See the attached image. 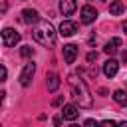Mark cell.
Wrapping results in <instances>:
<instances>
[{
  "label": "cell",
  "mask_w": 127,
  "mask_h": 127,
  "mask_svg": "<svg viewBox=\"0 0 127 127\" xmlns=\"http://www.w3.org/2000/svg\"><path fill=\"white\" fill-rule=\"evenodd\" d=\"M119 46H121V40H119V38H111V40L105 44L103 52H105V54H115V52L119 50Z\"/></svg>",
  "instance_id": "14"
},
{
  "label": "cell",
  "mask_w": 127,
  "mask_h": 127,
  "mask_svg": "<svg viewBox=\"0 0 127 127\" xmlns=\"http://www.w3.org/2000/svg\"><path fill=\"white\" fill-rule=\"evenodd\" d=\"M46 85H48V91H56L60 87V75L56 71H50L46 75Z\"/></svg>",
  "instance_id": "12"
},
{
  "label": "cell",
  "mask_w": 127,
  "mask_h": 127,
  "mask_svg": "<svg viewBox=\"0 0 127 127\" xmlns=\"http://www.w3.org/2000/svg\"><path fill=\"white\" fill-rule=\"evenodd\" d=\"M121 60H123V62H127V50H123V54H121Z\"/></svg>",
  "instance_id": "20"
},
{
  "label": "cell",
  "mask_w": 127,
  "mask_h": 127,
  "mask_svg": "<svg viewBox=\"0 0 127 127\" xmlns=\"http://www.w3.org/2000/svg\"><path fill=\"white\" fill-rule=\"evenodd\" d=\"M22 20H24L26 24H38L42 18H40V14H38L34 8H24V10H22Z\"/></svg>",
  "instance_id": "7"
},
{
  "label": "cell",
  "mask_w": 127,
  "mask_h": 127,
  "mask_svg": "<svg viewBox=\"0 0 127 127\" xmlns=\"http://www.w3.org/2000/svg\"><path fill=\"white\" fill-rule=\"evenodd\" d=\"M123 30H125V34H127V20L123 22Z\"/></svg>",
  "instance_id": "22"
},
{
  "label": "cell",
  "mask_w": 127,
  "mask_h": 127,
  "mask_svg": "<svg viewBox=\"0 0 127 127\" xmlns=\"http://www.w3.org/2000/svg\"><path fill=\"white\" fill-rule=\"evenodd\" d=\"M34 73H36V64H34V62H28V64L24 65L22 73H20V83H22L24 87H28V85L32 83V77H34Z\"/></svg>",
  "instance_id": "4"
},
{
  "label": "cell",
  "mask_w": 127,
  "mask_h": 127,
  "mask_svg": "<svg viewBox=\"0 0 127 127\" xmlns=\"http://www.w3.org/2000/svg\"><path fill=\"white\" fill-rule=\"evenodd\" d=\"M75 32H77V24H75V22H71V20H64V22L60 24V36L69 38V36H73Z\"/></svg>",
  "instance_id": "6"
},
{
  "label": "cell",
  "mask_w": 127,
  "mask_h": 127,
  "mask_svg": "<svg viewBox=\"0 0 127 127\" xmlns=\"http://www.w3.org/2000/svg\"><path fill=\"white\" fill-rule=\"evenodd\" d=\"M95 18H97V10L93 8V6H83L81 10H79V22L81 24H91V22H95Z\"/></svg>",
  "instance_id": "5"
},
{
  "label": "cell",
  "mask_w": 127,
  "mask_h": 127,
  "mask_svg": "<svg viewBox=\"0 0 127 127\" xmlns=\"http://www.w3.org/2000/svg\"><path fill=\"white\" fill-rule=\"evenodd\" d=\"M0 4H2V12H6V0H0Z\"/></svg>",
  "instance_id": "21"
},
{
  "label": "cell",
  "mask_w": 127,
  "mask_h": 127,
  "mask_svg": "<svg viewBox=\"0 0 127 127\" xmlns=\"http://www.w3.org/2000/svg\"><path fill=\"white\" fill-rule=\"evenodd\" d=\"M77 58V46L75 44H65L64 46V60L65 64H73Z\"/></svg>",
  "instance_id": "8"
},
{
  "label": "cell",
  "mask_w": 127,
  "mask_h": 127,
  "mask_svg": "<svg viewBox=\"0 0 127 127\" xmlns=\"http://www.w3.org/2000/svg\"><path fill=\"white\" fill-rule=\"evenodd\" d=\"M123 10H125L123 0H111V4H109V14L111 16H119V14H123Z\"/></svg>",
  "instance_id": "13"
},
{
  "label": "cell",
  "mask_w": 127,
  "mask_h": 127,
  "mask_svg": "<svg viewBox=\"0 0 127 127\" xmlns=\"http://www.w3.org/2000/svg\"><path fill=\"white\" fill-rule=\"evenodd\" d=\"M62 103H64V97H56V99L52 101V105H54V107H58V105H62Z\"/></svg>",
  "instance_id": "17"
},
{
  "label": "cell",
  "mask_w": 127,
  "mask_h": 127,
  "mask_svg": "<svg viewBox=\"0 0 127 127\" xmlns=\"http://www.w3.org/2000/svg\"><path fill=\"white\" fill-rule=\"evenodd\" d=\"M77 10V2L75 0H60V12L64 16H71Z\"/></svg>",
  "instance_id": "9"
},
{
  "label": "cell",
  "mask_w": 127,
  "mask_h": 127,
  "mask_svg": "<svg viewBox=\"0 0 127 127\" xmlns=\"http://www.w3.org/2000/svg\"><path fill=\"white\" fill-rule=\"evenodd\" d=\"M20 56H22V58H30V56H34V48H32V46H24V48L20 50Z\"/></svg>",
  "instance_id": "16"
},
{
  "label": "cell",
  "mask_w": 127,
  "mask_h": 127,
  "mask_svg": "<svg viewBox=\"0 0 127 127\" xmlns=\"http://www.w3.org/2000/svg\"><path fill=\"white\" fill-rule=\"evenodd\" d=\"M113 99H115L119 105H127V91H123V89H115V91H113Z\"/></svg>",
  "instance_id": "15"
},
{
  "label": "cell",
  "mask_w": 127,
  "mask_h": 127,
  "mask_svg": "<svg viewBox=\"0 0 127 127\" xmlns=\"http://www.w3.org/2000/svg\"><path fill=\"white\" fill-rule=\"evenodd\" d=\"M32 34H34V40L44 44V46L54 44V40H56V30H54L52 22H48V20H40Z\"/></svg>",
  "instance_id": "2"
},
{
  "label": "cell",
  "mask_w": 127,
  "mask_h": 127,
  "mask_svg": "<svg viewBox=\"0 0 127 127\" xmlns=\"http://www.w3.org/2000/svg\"><path fill=\"white\" fill-rule=\"evenodd\" d=\"M69 87H71V93L75 97V101L79 103V107H91L93 99H91V93H89V87L83 79H77L75 75L69 77Z\"/></svg>",
  "instance_id": "1"
},
{
  "label": "cell",
  "mask_w": 127,
  "mask_h": 127,
  "mask_svg": "<svg viewBox=\"0 0 127 127\" xmlns=\"http://www.w3.org/2000/svg\"><path fill=\"white\" fill-rule=\"evenodd\" d=\"M93 60H97V54L95 52H89L87 54V62H93Z\"/></svg>",
  "instance_id": "18"
},
{
  "label": "cell",
  "mask_w": 127,
  "mask_h": 127,
  "mask_svg": "<svg viewBox=\"0 0 127 127\" xmlns=\"http://www.w3.org/2000/svg\"><path fill=\"white\" fill-rule=\"evenodd\" d=\"M6 75H8V71H6V65H2V81H6Z\"/></svg>",
  "instance_id": "19"
},
{
  "label": "cell",
  "mask_w": 127,
  "mask_h": 127,
  "mask_svg": "<svg viewBox=\"0 0 127 127\" xmlns=\"http://www.w3.org/2000/svg\"><path fill=\"white\" fill-rule=\"evenodd\" d=\"M117 71H119V62H117V60L111 58V60H107V62L103 64V73H105L107 77H113Z\"/></svg>",
  "instance_id": "10"
},
{
  "label": "cell",
  "mask_w": 127,
  "mask_h": 127,
  "mask_svg": "<svg viewBox=\"0 0 127 127\" xmlns=\"http://www.w3.org/2000/svg\"><path fill=\"white\" fill-rule=\"evenodd\" d=\"M18 42H20V34L14 28H4L2 30V44L6 48H14Z\"/></svg>",
  "instance_id": "3"
},
{
  "label": "cell",
  "mask_w": 127,
  "mask_h": 127,
  "mask_svg": "<svg viewBox=\"0 0 127 127\" xmlns=\"http://www.w3.org/2000/svg\"><path fill=\"white\" fill-rule=\"evenodd\" d=\"M62 113H64V119H67V121H73V119L79 117V109H77V105H71V103L64 105Z\"/></svg>",
  "instance_id": "11"
}]
</instances>
